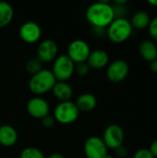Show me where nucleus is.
Wrapping results in <instances>:
<instances>
[{"mask_svg":"<svg viewBox=\"0 0 157 158\" xmlns=\"http://www.w3.org/2000/svg\"><path fill=\"white\" fill-rule=\"evenodd\" d=\"M18 131L8 124L0 126V144L5 147H11L18 142Z\"/></svg>","mask_w":157,"mask_h":158,"instance_id":"obj_14","label":"nucleus"},{"mask_svg":"<svg viewBox=\"0 0 157 158\" xmlns=\"http://www.w3.org/2000/svg\"><path fill=\"white\" fill-rule=\"evenodd\" d=\"M90 69H90V67L88 66V64L86 62L75 64V72L79 76H86L89 73Z\"/></svg>","mask_w":157,"mask_h":158,"instance_id":"obj_23","label":"nucleus"},{"mask_svg":"<svg viewBox=\"0 0 157 158\" xmlns=\"http://www.w3.org/2000/svg\"><path fill=\"white\" fill-rule=\"evenodd\" d=\"M90 69H102L109 63V55L104 49H95L91 51L89 57L86 61Z\"/></svg>","mask_w":157,"mask_h":158,"instance_id":"obj_13","label":"nucleus"},{"mask_svg":"<svg viewBox=\"0 0 157 158\" xmlns=\"http://www.w3.org/2000/svg\"><path fill=\"white\" fill-rule=\"evenodd\" d=\"M19 34L20 39L27 44H34L38 42L42 36V29L35 21H25L19 27Z\"/></svg>","mask_w":157,"mask_h":158,"instance_id":"obj_12","label":"nucleus"},{"mask_svg":"<svg viewBox=\"0 0 157 158\" xmlns=\"http://www.w3.org/2000/svg\"><path fill=\"white\" fill-rule=\"evenodd\" d=\"M148 4L153 6H155L157 7V0H149L148 1Z\"/></svg>","mask_w":157,"mask_h":158,"instance_id":"obj_30","label":"nucleus"},{"mask_svg":"<svg viewBox=\"0 0 157 158\" xmlns=\"http://www.w3.org/2000/svg\"><path fill=\"white\" fill-rule=\"evenodd\" d=\"M102 140L104 141L107 149L116 150L119 146L123 145L125 140L124 131L119 125L111 124L107 126L104 131Z\"/></svg>","mask_w":157,"mask_h":158,"instance_id":"obj_7","label":"nucleus"},{"mask_svg":"<svg viewBox=\"0 0 157 158\" xmlns=\"http://www.w3.org/2000/svg\"><path fill=\"white\" fill-rule=\"evenodd\" d=\"M25 69H26V71L31 76H32L43 69V63L37 57H32L27 61Z\"/></svg>","mask_w":157,"mask_h":158,"instance_id":"obj_20","label":"nucleus"},{"mask_svg":"<svg viewBox=\"0 0 157 158\" xmlns=\"http://www.w3.org/2000/svg\"><path fill=\"white\" fill-rule=\"evenodd\" d=\"M139 52L143 59L149 63L157 59V45L152 40H143L139 45Z\"/></svg>","mask_w":157,"mask_h":158,"instance_id":"obj_17","label":"nucleus"},{"mask_svg":"<svg viewBox=\"0 0 157 158\" xmlns=\"http://www.w3.org/2000/svg\"><path fill=\"white\" fill-rule=\"evenodd\" d=\"M148 150L150 151V153L152 154V156L154 157L157 158V140H155L151 143V145H150V147H149Z\"/></svg>","mask_w":157,"mask_h":158,"instance_id":"obj_27","label":"nucleus"},{"mask_svg":"<svg viewBox=\"0 0 157 158\" xmlns=\"http://www.w3.org/2000/svg\"><path fill=\"white\" fill-rule=\"evenodd\" d=\"M80 111L72 101L59 102L54 109V118L60 124H70L77 120L79 118Z\"/></svg>","mask_w":157,"mask_h":158,"instance_id":"obj_4","label":"nucleus"},{"mask_svg":"<svg viewBox=\"0 0 157 158\" xmlns=\"http://www.w3.org/2000/svg\"><path fill=\"white\" fill-rule=\"evenodd\" d=\"M19 158H45V156L36 147H26L21 151Z\"/></svg>","mask_w":157,"mask_h":158,"instance_id":"obj_21","label":"nucleus"},{"mask_svg":"<svg viewBox=\"0 0 157 158\" xmlns=\"http://www.w3.org/2000/svg\"><path fill=\"white\" fill-rule=\"evenodd\" d=\"M78 109L80 112L88 113L93 111L97 106V99L96 97L90 93H84L79 95L75 102Z\"/></svg>","mask_w":157,"mask_h":158,"instance_id":"obj_15","label":"nucleus"},{"mask_svg":"<svg viewBox=\"0 0 157 158\" xmlns=\"http://www.w3.org/2000/svg\"><path fill=\"white\" fill-rule=\"evenodd\" d=\"M107 150L102 138L97 136L89 137L84 143V154L86 158H105L108 154Z\"/></svg>","mask_w":157,"mask_h":158,"instance_id":"obj_9","label":"nucleus"},{"mask_svg":"<svg viewBox=\"0 0 157 158\" xmlns=\"http://www.w3.org/2000/svg\"><path fill=\"white\" fill-rule=\"evenodd\" d=\"M56 82V80L51 69H43L36 74L31 76L29 81V89L32 94L41 95L52 91Z\"/></svg>","mask_w":157,"mask_h":158,"instance_id":"obj_2","label":"nucleus"},{"mask_svg":"<svg viewBox=\"0 0 157 158\" xmlns=\"http://www.w3.org/2000/svg\"><path fill=\"white\" fill-rule=\"evenodd\" d=\"M129 64L123 59H117L111 62L106 69V77L113 83L123 81L129 75Z\"/></svg>","mask_w":157,"mask_h":158,"instance_id":"obj_8","label":"nucleus"},{"mask_svg":"<svg viewBox=\"0 0 157 158\" xmlns=\"http://www.w3.org/2000/svg\"><path fill=\"white\" fill-rule=\"evenodd\" d=\"M26 109L31 117L40 119L46 117L50 113V106L48 102L40 96L31 98L27 102Z\"/></svg>","mask_w":157,"mask_h":158,"instance_id":"obj_11","label":"nucleus"},{"mask_svg":"<svg viewBox=\"0 0 157 158\" xmlns=\"http://www.w3.org/2000/svg\"><path fill=\"white\" fill-rule=\"evenodd\" d=\"M51 71L56 81H67L75 72V64L67 55H61L54 60Z\"/></svg>","mask_w":157,"mask_h":158,"instance_id":"obj_5","label":"nucleus"},{"mask_svg":"<svg viewBox=\"0 0 157 158\" xmlns=\"http://www.w3.org/2000/svg\"><path fill=\"white\" fill-rule=\"evenodd\" d=\"M90 53L91 48L88 43L81 39H76L68 44L67 56L74 64H79L86 62Z\"/></svg>","mask_w":157,"mask_h":158,"instance_id":"obj_6","label":"nucleus"},{"mask_svg":"<svg viewBox=\"0 0 157 158\" xmlns=\"http://www.w3.org/2000/svg\"><path fill=\"white\" fill-rule=\"evenodd\" d=\"M45 158H65V156L62 154H59V153H53V154L49 155L48 156H46Z\"/></svg>","mask_w":157,"mask_h":158,"instance_id":"obj_29","label":"nucleus"},{"mask_svg":"<svg viewBox=\"0 0 157 158\" xmlns=\"http://www.w3.org/2000/svg\"><path fill=\"white\" fill-rule=\"evenodd\" d=\"M58 52V46L57 44L51 40V39H45L42 41L38 46H37V58L42 63H49L53 62Z\"/></svg>","mask_w":157,"mask_h":158,"instance_id":"obj_10","label":"nucleus"},{"mask_svg":"<svg viewBox=\"0 0 157 158\" xmlns=\"http://www.w3.org/2000/svg\"><path fill=\"white\" fill-rule=\"evenodd\" d=\"M115 154H116V156L118 157L124 158L126 157L127 155H128V150L124 145H121V146H119L118 148H117L115 150Z\"/></svg>","mask_w":157,"mask_h":158,"instance_id":"obj_26","label":"nucleus"},{"mask_svg":"<svg viewBox=\"0 0 157 158\" xmlns=\"http://www.w3.org/2000/svg\"><path fill=\"white\" fill-rule=\"evenodd\" d=\"M149 68H150V70L152 72L157 73V59L149 63Z\"/></svg>","mask_w":157,"mask_h":158,"instance_id":"obj_28","label":"nucleus"},{"mask_svg":"<svg viewBox=\"0 0 157 158\" xmlns=\"http://www.w3.org/2000/svg\"><path fill=\"white\" fill-rule=\"evenodd\" d=\"M88 22L96 29H104L115 19L113 6L107 1H98L90 5L85 13Z\"/></svg>","mask_w":157,"mask_h":158,"instance_id":"obj_1","label":"nucleus"},{"mask_svg":"<svg viewBox=\"0 0 157 158\" xmlns=\"http://www.w3.org/2000/svg\"><path fill=\"white\" fill-rule=\"evenodd\" d=\"M52 92L54 96L60 102L70 101L73 95V89L67 81H56Z\"/></svg>","mask_w":157,"mask_h":158,"instance_id":"obj_16","label":"nucleus"},{"mask_svg":"<svg viewBox=\"0 0 157 158\" xmlns=\"http://www.w3.org/2000/svg\"><path fill=\"white\" fill-rule=\"evenodd\" d=\"M105 158H114V156H111V155H109V154H107V155L105 156Z\"/></svg>","mask_w":157,"mask_h":158,"instance_id":"obj_31","label":"nucleus"},{"mask_svg":"<svg viewBox=\"0 0 157 158\" xmlns=\"http://www.w3.org/2000/svg\"><path fill=\"white\" fill-rule=\"evenodd\" d=\"M41 121H42V125L44 127V128H46V129H51L52 127H54V125H55V118H54V117H52V116H50V115H47L46 117H44V118H43L42 119H41Z\"/></svg>","mask_w":157,"mask_h":158,"instance_id":"obj_25","label":"nucleus"},{"mask_svg":"<svg viewBox=\"0 0 157 158\" xmlns=\"http://www.w3.org/2000/svg\"><path fill=\"white\" fill-rule=\"evenodd\" d=\"M133 28L126 18H116L107 27L106 34L108 39L115 44L126 42L132 34Z\"/></svg>","mask_w":157,"mask_h":158,"instance_id":"obj_3","label":"nucleus"},{"mask_svg":"<svg viewBox=\"0 0 157 158\" xmlns=\"http://www.w3.org/2000/svg\"><path fill=\"white\" fill-rule=\"evenodd\" d=\"M14 17V8L6 1H0V28L8 25Z\"/></svg>","mask_w":157,"mask_h":158,"instance_id":"obj_19","label":"nucleus"},{"mask_svg":"<svg viewBox=\"0 0 157 158\" xmlns=\"http://www.w3.org/2000/svg\"><path fill=\"white\" fill-rule=\"evenodd\" d=\"M133 30H143L145 28H148L150 22H151V18L150 15L143 10L137 11L134 13L131 17V19L130 20Z\"/></svg>","mask_w":157,"mask_h":158,"instance_id":"obj_18","label":"nucleus"},{"mask_svg":"<svg viewBox=\"0 0 157 158\" xmlns=\"http://www.w3.org/2000/svg\"><path fill=\"white\" fill-rule=\"evenodd\" d=\"M148 31L152 41L157 44V17L151 19V22L148 26Z\"/></svg>","mask_w":157,"mask_h":158,"instance_id":"obj_22","label":"nucleus"},{"mask_svg":"<svg viewBox=\"0 0 157 158\" xmlns=\"http://www.w3.org/2000/svg\"><path fill=\"white\" fill-rule=\"evenodd\" d=\"M132 158H155L152 154L150 153V151L148 149L145 148H142L140 150H138L134 155Z\"/></svg>","mask_w":157,"mask_h":158,"instance_id":"obj_24","label":"nucleus"}]
</instances>
